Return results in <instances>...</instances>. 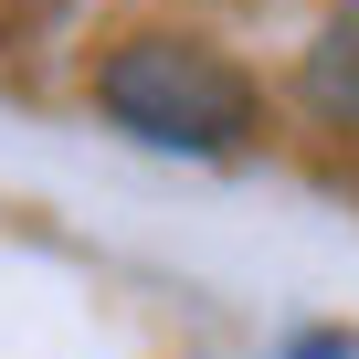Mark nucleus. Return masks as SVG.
Returning <instances> with one entry per match:
<instances>
[{
  "label": "nucleus",
  "mask_w": 359,
  "mask_h": 359,
  "mask_svg": "<svg viewBox=\"0 0 359 359\" xmlns=\"http://www.w3.org/2000/svg\"><path fill=\"white\" fill-rule=\"evenodd\" d=\"M306 106L359 127V11H338V22L317 32V53H306Z\"/></svg>",
  "instance_id": "nucleus-2"
},
{
  "label": "nucleus",
  "mask_w": 359,
  "mask_h": 359,
  "mask_svg": "<svg viewBox=\"0 0 359 359\" xmlns=\"http://www.w3.org/2000/svg\"><path fill=\"white\" fill-rule=\"evenodd\" d=\"M95 95H106V116L127 137L180 148V158H233L254 137V74L233 53L191 43V32H137V43H116L106 74H95Z\"/></svg>",
  "instance_id": "nucleus-1"
}]
</instances>
